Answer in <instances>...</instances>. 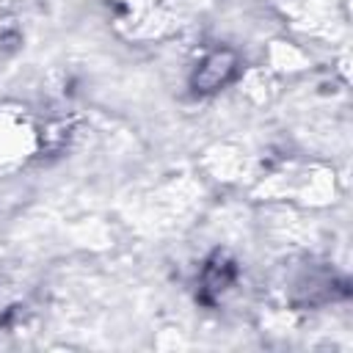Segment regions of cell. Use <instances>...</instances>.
<instances>
[{
    "instance_id": "2",
    "label": "cell",
    "mask_w": 353,
    "mask_h": 353,
    "mask_svg": "<svg viewBox=\"0 0 353 353\" xmlns=\"http://www.w3.org/2000/svg\"><path fill=\"white\" fill-rule=\"evenodd\" d=\"M234 262L229 259V254L223 251H215L207 265H204V273H201V292H204V301H212L215 295H221L232 281H234Z\"/></svg>"
},
{
    "instance_id": "1",
    "label": "cell",
    "mask_w": 353,
    "mask_h": 353,
    "mask_svg": "<svg viewBox=\"0 0 353 353\" xmlns=\"http://www.w3.org/2000/svg\"><path fill=\"white\" fill-rule=\"evenodd\" d=\"M234 69H237V55L232 50H212L196 66V72L190 77V85L196 91H201V94L218 91L223 83H229V77L234 74Z\"/></svg>"
}]
</instances>
